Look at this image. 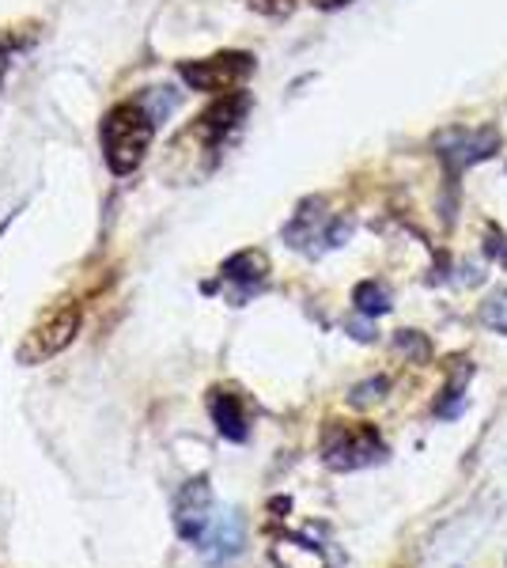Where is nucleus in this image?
Here are the masks:
<instances>
[{"label":"nucleus","mask_w":507,"mask_h":568,"mask_svg":"<svg viewBox=\"0 0 507 568\" xmlns=\"http://www.w3.org/2000/svg\"><path fill=\"white\" fill-rule=\"evenodd\" d=\"M398 345L405 353H417V361H428V353H432L428 342H424L420 334H409V329H402V334H398Z\"/></svg>","instance_id":"nucleus-14"},{"label":"nucleus","mask_w":507,"mask_h":568,"mask_svg":"<svg viewBox=\"0 0 507 568\" xmlns=\"http://www.w3.org/2000/svg\"><path fill=\"white\" fill-rule=\"evenodd\" d=\"M496 149H500V136L496 130H447L439 136V160H444V168L450 171V179H458L469 163H481L488 160Z\"/></svg>","instance_id":"nucleus-5"},{"label":"nucleus","mask_w":507,"mask_h":568,"mask_svg":"<svg viewBox=\"0 0 507 568\" xmlns=\"http://www.w3.org/2000/svg\"><path fill=\"white\" fill-rule=\"evenodd\" d=\"M152 144V122L136 103H122L103 122V155L114 175H129L144 163V152Z\"/></svg>","instance_id":"nucleus-1"},{"label":"nucleus","mask_w":507,"mask_h":568,"mask_svg":"<svg viewBox=\"0 0 507 568\" xmlns=\"http://www.w3.org/2000/svg\"><path fill=\"white\" fill-rule=\"evenodd\" d=\"M80 329V307L77 304H61L53 307L42 323L31 326V334L23 337V349H20V361L23 364H42L50 356H58L64 345H72Z\"/></svg>","instance_id":"nucleus-4"},{"label":"nucleus","mask_w":507,"mask_h":568,"mask_svg":"<svg viewBox=\"0 0 507 568\" xmlns=\"http://www.w3.org/2000/svg\"><path fill=\"white\" fill-rule=\"evenodd\" d=\"M174 527L186 542H201L212 527V489L205 478H193L174 497Z\"/></svg>","instance_id":"nucleus-6"},{"label":"nucleus","mask_w":507,"mask_h":568,"mask_svg":"<svg viewBox=\"0 0 507 568\" xmlns=\"http://www.w3.org/2000/svg\"><path fill=\"white\" fill-rule=\"evenodd\" d=\"M209 414H212V420H216L220 436L243 444L246 439V409H243V398H239L235 390H212Z\"/></svg>","instance_id":"nucleus-9"},{"label":"nucleus","mask_w":507,"mask_h":568,"mask_svg":"<svg viewBox=\"0 0 507 568\" xmlns=\"http://www.w3.org/2000/svg\"><path fill=\"white\" fill-rule=\"evenodd\" d=\"M251 72H254L251 53L227 50L205 61H186V65H182V80L197 91H209V95H227V91H239V84H243Z\"/></svg>","instance_id":"nucleus-3"},{"label":"nucleus","mask_w":507,"mask_h":568,"mask_svg":"<svg viewBox=\"0 0 507 568\" xmlns=\"http://www.w3.org/2000/svg\"><path fill=\"white\" fill-rule=\"evenodd\" d=\"M386 455L383 436L372 425H345V420H329L322 433V459L334 470H359L372 466Z\"/></svg>","instance_id":"nucleus-2"},{"label":"nucleus","mask_w":507,"mask_h":568,"mask_svg":"<svg viewBox=\"0 0 507 568\" xmlns=\"http://www.w3.org/2000/svg\"><path fill=\"white\" fill-rule=\"evenodd\" d=\"M481 323L496 334H507V292H496V296L485 300L481 307Z\"/></svg>","instance_id":"nucleus-12"},{"label":"nucleus","mask_w":507,"mask_h":568,"mask_svg":"<svg viewBox=\"0 0 507 568\" xmlns=\"http://www.w3.org/2000/svg\"><path fill=\"white\" fill-rule=\"evenodd\" d=\"M251 8L262 16H276V20H281V16H288L292 8H296V0H251Z\"/></svg>","instance_id":"nucleus-13"},{"label":"nucleus","mask_w":507,"mask_h":568,"mask_svg":"<svg viewBox=\"0 0 507 568\" xmlns=\"http://www.w3.org/2000/svg\"><path fill=\"white\" fill-rule=\"evenodd\" d=\"M265 277H270V262H265L262 251H243L235 254V258L224 262V281L227 284H239V304H243L251 292H257L265 284Z\"/></svg>","instance_id":"nucleus-8"},{"label":"nucleus","mask_w":507,"mask_h":568,"mask_svg":"<svg viewBox=\"0 0 507 568\" xmlns=\"http://www.w3.org/2000/svg\"><path fill=\"white\" fill-rule=\"evenodd\" d=\"M474 375V364L466 361H450V387L444 390V398H439L436 414L439 417H458V409H463L466 402V379Z\"/></svg>","instance_id":"nucleus-10"},{"label":"nucleus","mask_w":507,"mask_h":568,"mask_svg":"<svg viewBox=\"0 0 507 568\" xmlns=\"http://www.w3.org/2000/svg\"><path fill=\"white\" fill-rule=\"evenodd\" d=\"M379 390H386V379H372L367 387H356L353 390V402H356V406H367V402L379 398Z\"/></svg>","instance_id":"nucleus-15"},{"label":"nucleus","mask_w":507,"mask_h":568,"mask_svg":"<svg viewBox=\"0 0 507 568\" xmlns=\"http://www.w3.org/2000/svg\"><path fill=\"white\" fill-rule=\"evenodd\" d=\"M353 304H356L359 315H372V318L386 315V311H391V292H386L379 281H364L353 292Z\"/></svg>","instance_id":"nucleus-11"},{"label":"nucleus","mask_w":507,"mask_h":568,"mask_svg":"<svg viewBox=\"0 0 507 568\" xmlns=\"http://www.w3.org/2000/svg\"><path fill=\"white\" fill-rule=\"evenodd\" d=\"M315 8H345V4H353V0H311Z\"/></svg>","instance_id":"nucleus-16"},{"label":"nucleus","mask_w":507,"mask_h":568,"mask_svg":"<svg viewBox=\"0 0 507 568\" xmlns=\"http://www.w3.org/2000/svg\"><path fill=\"white\" fill-rule=\"evenodd\" d=\"M243 538H246V527H243V516L239 511H224V516L212 519V527L205 530V538H201V554H205V561L220 565V561H232V557L243 549Z\"/></svg>","instance_id":"nucleus-7"}]
</instances>
